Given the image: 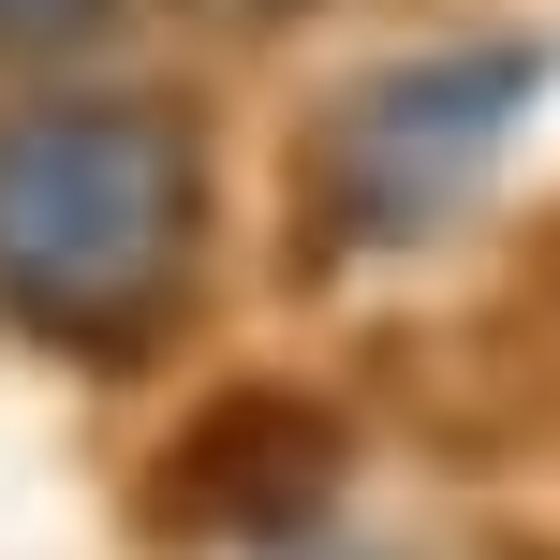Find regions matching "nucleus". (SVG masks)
Wrapping results in <instances>:
<instances>
[{
	"label": "nucleus",
	"mask_w": 560,
	"mask_h": 560,
	"mask_svg": "<svg viewBox=\"0 0 560 560\" xmlns=\"http://www.w3.org/2000/svg\"><path fill=\"white\" fill-rule=\"evenodd\" d=\"M207 252V163L177 104L0 118V310L59 354H148Z\"/></svg>",
	"instance_id": "obj_1"
},
{
	"label": "nucleus",
	"mask_w": 560,
	"mask_h": 560,
	"mask_svg": "<svg viewBox=\"0 0 560 560\" xmlns=\"http://www.w3.org/2000/svg\"><path fill=\"white\" fill-rule=\"evenodd\" d=\"M532 89H546L532 45H443V59H398V74L339 89L310 118V163H295L310 236L325 252H413V236H443L472 207V177L502 163Z\"/></svg>",
	"instance_id": "obj_2"
},
{
	"label": "nucleus",
	"mask_w": 560,
	"mask_h": 560,
	"mask_svg": "<svg viewBox=\"0 0 560 560\" xmlns=\"http://www.w3.org/2000/svg\"><path fill=\"white\" fill-rule=\"evenodd\" d=\"M339 457L354 443H339L325 398L236 384V398H207V413L148 457V532H177V546H280V532H310V516L339 502Z\"/></svg>",
	"instance_id": "obj_3"
},
{
	"label": "nucleus",
	"mask_w": 560,
	"mask_h": 560,
	"mask_svg": "<svg viewBox=\"0 0 560 560\" xmlns=\"http://www.w3.org/2000/svg\"><path fill=\"white\" fill-rule=\"evenodd\" d=\"M104 30V0H0V59H59Z\"/></svg>",
	"instance_id": "obj_4"
},
{
	"label": "nucleus",
	"mask_w": 560,
	"mask_h": 560,
	"mask_svg": "<svg viewBox=\"0 0 560 560\" xmlns=\"http://www.w3.org/2000/svg\"><path fill=\"white\" fill-rule=\"evenodd\" d=\"M252 15H266V0H252Z\"/></svg>",
	"instance_id": "obj_5"
}]
</instances>
